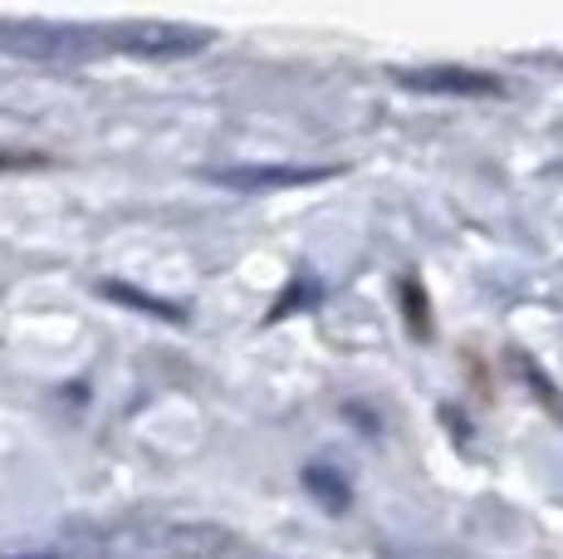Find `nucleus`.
<instances>
[{
  "mask_svg": "<svg viewBox=\"0 0 563 559\" xmlns=\"http://www.w3.org/2000/svg\"><path fill=\"white\" fill-rule=\"evenodd\" d=\"M0 50L20 59H40V64H69V59L99 55L103 40L99 30L59 25V20H0Z\"/></svg>",
  "mask_w": 563,
  "mask_h": 559,
  "instance_id": "f257e3e1",
  "label": "nucleus"
},
{
  "mask_svg": "<svg viewBox=\"0 0 563 559\" xmlns=\"http://www.w3.org/2000/svg\"><path fill=\"white\" fill-rule=\"evenodd\" d=\"M231 530L221 525H181V520H167V525H137L133 530V555L143 559H225L231 555Z\"/></svg>",
  "mask_w": 563,
  "mask_h": 559,
  "instance_id": "f03ea898",
  "label": "nucleus"
},
{
  "mask_svg": "<svg viewBox=\"0 0 563 559\" xmlns=\"http://www.w3.org/2000/svg\"><path fill=\"white\" fill-rule=\"evenodd\" d=\"M108 45L137 59H191L211 45V30L177 25V20H133V25L108 30Z\"/></svg>",
  "mask_w": 563,
  "mask_h": 559,
  "instance_id": "7ed1b4c3",
  "label": "nucleus"
},
{
  "mask_svg": "<svg viewBox=\"0 0 563 559\" xmlns=\"http://www.w3.org/2000/svg\"><path fill=\"white\" fill-rule=\"evenodd\" d=\"M393 79L411 94H437V99H500L505 84L485 69L461 64H421V69H393Z\"/></svg>",
  "mask_w": 563,
  "mask_h": 559,
  "instance_id": "20e7f679",
  "label": "nucleus"
},
{
  "mask_svg": "<svg viewBox=\"0 0 563 559\" xmlns=\"http://www.w3.org/2000/svg\"><path fill=\"white\" fill-rule=\"evenodd\" d=\"M333 177V167H295V163H235V167H211L206 182L231 191H285V187H309V182Z\"/></svg>",
  "mask_w": 563,
  "mask_h": 559,
  "instance_id": "39448f33",
  "label": "nucleus"
},
{
  "mask_svg": "<svg viewBox=\"0 0 563 559\" xmlns=\"http://www.w3.org/2000/svg\"><path fill=\"white\" fill-rule=\"evenodd\" d=\"M305 491H309V496L319 501L329 515H343V511L353 505L349 476H343L339 467H329V461H309V467H305Z\"/></svg>",
  "mask_w": 563,
  "mask_h": 559,
  "instance_id": "423d86ee",
  "label": "nucleus"
},
{
  "mask_svg": "<svg viewBox=\"0 0 563 559\" xmlns=\"http://www.w3.org/2000/svg\"><path fill=\"white\" fill-rule=\"evenodd\" d=\"M99 295L118 299V305H128V309H143V315L162 319V325H187V309H181V305L147 295V289H137V285H123V280H99Z\"/></svg>",
  "mask_w": 563,
  "mask_h": 559,
  "instance_id": "0eeeda50",
  "label": "nucleus"
},
{
  "mask_svg": "<svg viewBox=\"0 0 563 559\" xmlns=\"http://www.w3.org/2000/svg\"><path fill=\"white\" fill-rule=\"evenodd\" d=\"M313 299H319V285H313V275H309V271H299L295 280H289V289H285V295L275 299V309H269V319H285L295 305L305 309V305H313Z\"/></svg>",
  "mask_w": 563,
  "mask_h": 559,
  "instance_id": "6e6552de",
  "label": "nucleus"
},
{
  "mask_svg": "<svg viewBox=\"0 0 563 559\" xmlns=\"http://www.w3.org/2000/svg\"><path fill=\"white\" fill-rule=\"evenodd\" d=\"M402 299H407V329L427 339L431 335V319H427V295H421L417 280H402Z\"/></svg>",
  "mask_w": 563,
  "mask_h": 559,
  "instance_id": "1a4fd4ad",
  "label": "nucleus"
},
{
  "mask_svg": "<svg viewBox=\"0 0 563 559\" xmlns=\"http://www.w3.org/2000/svg\"><path fill=\"white\" fill-rule=\"evenodd\" d=\"M0 167H5V157H0Z\"/></svg>",
  "mask_w": 563,
  "mask_h": 559,
  "instance_id": "9d476101",
  "label": "nucleus"
},
{
  "mask_svg": "<svg viewBox=\"0 0 563 559\" xmlns=\"http://www.w3.org/2000/svg\"><path fill=\"white\" fill-rule=\"evenodd\" d=\"M25 559H35V555H25Z\"/></svg>",
  "mask_w": 563,
  "mask_h": 559,
  "instance_id": "9b49d317",
  "label": "nucleus"
}]
</instances>
